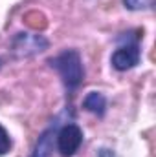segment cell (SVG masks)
<instances>
[{
	"label": "cell",
	"instance_id": "6da1fadb",
	"mask_svg": "<svg viewBox=\"0 0 156 157\" xmlns=\"http://www.w3.org/2000/svg\"><path fill=\"white\" fill-rule=\"evenodd\" d=\"M48 64L61 75L66 90L74 91L81 86L84 78V68H83V60L77 49H64L63 53L51 57Z\"/></svg>",
	"mask_w": 156,
	"mask_h": 157
},
{
	"label": "cell",
	"instance_id": "7a4b0ae2",
	"mask_svg": "<svg viewBox=\"0 0 156 157\" xmlns=\"http://www.w3.org/2000/svg\"><path fill=\"white\" fill-rule=\"evenodd\" d=\"M48 40L42 35H35V33H26L20 31L17 33L13 40H11V51L17 59H26V57H33L39 55L44 49H48Z\"/></svg>",
	"mask_w": 156,
	"mask_h": 157
},
{
	"label": "cell",
	"instance_id": "3957f363",
	"mask_svg": "<svg viewBox=\"0 0 156 157\" xmlns=\"http://www.w3.org/2000/svg\"><path fill=\"white\" fill-rule=\"evenodd\" d=\"M57 150L63 157H72L77 154V150L83 144V130L77 124L68 122L55 133Z\"/></svg>",
	"mask_w": 156,
	"mask_h": 157
},
{
	"label": "cell",
	"instance_id": "277c9868",
	"mask_svg": "<svg viewBox=\"0 0 156 157\" xmlns=\"http://www.w3.org/2000/svg\"><path fill=\"white\" fill-rule=\"evenodd\" d=\"M140 59H142V51H140V44H138V39H136V40H130V42L123 44V46H119L112 53L110 62H112L114 70L127 71V70H132L134 66H138Z\"/></svg>",
	"mask_w": 156,
	"mask_h": 157
},
{
	"label": "cell",
	"instance_id": "5b68a950",
	"mask_svg": "<svg viewBox=\"0 0 156 157\" xmlns=\"http://www.w3.org/2000/svg\"><path fill=\"white\" fill-rule=\"evenodd\" d=\"M57 130L51 126L48 130H44L40 133V137L35 143V148H33V154L31 157H51L53 154V137H55Z\"/></svg>",
	"mask_w": 156,
	"mask_h": 157
},
{
	"label": "cell",
	"instance_id": "8992f818",
	"mask_svg": "<svg viewBox=\"0 0 156 157\" xmlns=\"http://www.w3.org/2000/svg\"><path fill=\"white\" fill-rule=\"evenodd\" d=\"M83 108L97 117H103L107 112V99L103 93L99 91H90L84 99H83Z\"/></svg>",
	"mask_w": 156,
	"mask_h": 157
},
{
	"label": "cell",
	"instance_id": "52a82bcc",
	"mask_svg": "<svg viewBox=\"0 0 156 157\" xmlns=\"http://www.w3.org/2000/svg\"><path fill=\"white\" fill-rule=\"evenodd\" d=\"M123 6L130 11H143L153 7V0H123Z\"/></svg>",
	"mask_w": 156,
	"mask_h": 157
},
{
	"label": "cell",
	"instance_id": "ba28073f",
	"mask_svg": "<svg viewBox=\"0 0 156 157\" xmlns=\"http://www.w3.org/2000/svg\"><path fill=\"white\" fill-rule=\"evenodd\" d=\"M9 150H11V137L7 130L0 124V155H6Z\"/></svg>",
	"mask_w": 156,
	"mask_h": 157
},
{
	"label": "cell",
	"instance_id": "9c48e42d",
	"mask_svg": "<svg viewBox=\"0 0 156 157\" xmlns=\"http://www.w3.org/2000/svg\"><path fill=\"white\" fill-rule=\"evenodd\" d=\"M97 157H117V155H116V152H112L109 148H99L97 150Z\"/></svg>",
	"mask_w": 156,
	"mask_h": 157
}]
</instances>
